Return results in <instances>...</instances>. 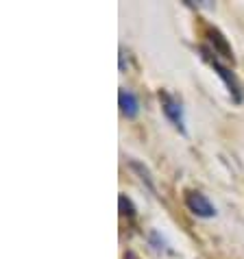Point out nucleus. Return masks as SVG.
<instances>
[{
    "label": "nucleus",
    "mask_w": 244,
    "mask_h": 259,
    "mask_svg": "<svg viewBox=\"0 0 244 259\" xmlns=\"http://www.w3.org/2000/svg\"><path fill=\"white\" fill-rule=\"evenodd\" d=\"M200 57H203V59L214 68V72H216V74L220 76V81L225 83V88H227V92H229V96L233 98V103H238V105H240L242 100H244V90H242L240 78L235 76L229 68L222 66V63L216 59V57H214V50H212V48L203 46V48H200Z\"/></svg>",
    "instance_id": "nucleus-1"
},
{
    "label": "nucleus",
    "mask_w": 244,
    "mask_h": 259,
    "mask_svg": "<svg viewBox=\"0 0 244 259\" xmlns=\"http://www.w3.org/2000/svg\"><path fill=\"white\" fill-rule=\"evenodd\" d=\"M157 96H159V105H161V111H164V116H166V120L181 135H185L188 131H185V113H183L181 100H179L177 96H172L170 92H166V90H159V94Z\"/></svg>",
    "instance_id": "nucleus-2"
},
{
    "label": "nucleus",
    "mask_w": 244,
    "mask_h": 259,
    "mask_svg": "<svg viewBox=\"0 0 244 259\" xmlns=\"http://www.w3.org/2000/svg\"><path fill=\"white\" fill-rule=\"evenodd\" d=\"M183 200H185V207L194 215H198V218H214V215H216V207L210 203V198H207L203 192L190 190V192H185Z\"/></svg>",
    "instance_id": "nucleus-3"
},
{
    "label": "nucleus",
    "mask_w": 244,
    "mask_h": 259,
    "mask_svg": "<svg viewBox=\"0 0 244 259\" xmlns=\"http://www.w3.org/2000/svg\"><path fill=\"white\" fill-rule=\"evenodd\" d=\"M207 41H210V48L214 50V55H220L222 59L233 63V48L216 26H207Z\"/></svg>",
    "instance_id": "nucleus-4"
},
{
    "label": "nucleus",
    "mask_w": 244,
    "mask_h": 259,
    "mask_svg": "<svg viewBox=\"0 0 244 259\" xmlns=\"http://www.w3.org/2000/svg\"><path fill=\"white\" fill-rule=\"evenodd\" d=\"M118 105H120V111H122V116H127V118H138V113H140V103H138V98H135L133 92H129V90H120V94H118Z\"/></svg>",
    "instance_id": "nucleus-5"
},
{
    "label": "nucleus",
    "mask_w": 244,
    "mask_h": 259,
    "mask_svg": "<svg viewBox=\"0 0 244 259\" xmlns=\"http://www.w3.org/2000/svg\"><path fill=\"white\" fill-rule=\"evenodd\" d=\"M129 168H131L133 172H138V175H140V179H142V183L146 185L150 194H157V190H155V181H153V177H150V170L146 168L144 163H140V161L131 159V161H129Z\"/></svg>",
    "instance_id": "nucleus-6"
},
{
    "label": "nucleus",
    "mask_w": 244,
    "mask_h": 259,
    "mask_svg": "<svg viewBox=\"0 0 244 259\" xmlns=\"http://www.w3.org/2000/svg\"><path fill=\"white\" fill-rule=\"evenodd\" d=\"M118 209H120V213L122 215H127V218H133L135 215V205H133V200L127 196V194H120L118 196Z\"/></svg>",
    "instance_id": "nucleus-7"
},
{
    "label": "nucleus",
    "mask_w": 244,
    "mask_h": 259,
    "mask_svg": "<svg viewBox=\"0 0 244 259\" xmlns=\"http://www.w3.org/2000/svg\"><path fill=\"white\" fill-rule=\"evenodd\" d=\"M120 70L125 72V53H120Z\"/></svg>",
    "instance_id": "nucleus-8"
},
{
    "label": "nucleus",
    "mask_w": 244,
    "mask_h": 259,
    "mask_svg": "<svg viewBox=\"0 0 244 259\" xmlns=\"http://www.w3.org/2000/svg\"><path fill=\"white\" fill-rule=\"evenodd\" d=\"M125 259H138V257H135V255H133V253H131V250H129V253H127V255H125Z\"/></svg>",
    "instance_id": "nucleus-9"
}]
</instances>
